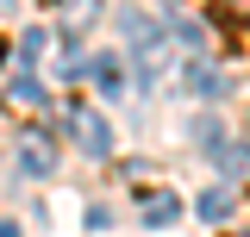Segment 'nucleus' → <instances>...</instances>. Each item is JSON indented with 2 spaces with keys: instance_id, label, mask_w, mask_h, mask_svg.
<instances>
[{
  "instance_id": "nucleus-1",
  "label": "nucleus",
  "mask_w": 250,
  "mask_h": 237,
  "mask_svg": "<svg viewBox=\"0 0 250 237\" xmlns=\"http://www.w3.org/2000/svg\"><path fill=\"white\" fill-rule=\"evenodd\" d=\"M62 125H69V138L88 150V156H106V150H113V125H106L100 113H88V106H69Z\"/></svg>"
},
{
  "instance_id": "nucleus-2",
  "label": "nucleus",
  "mask_w": 250,
  "mask_h": 237,
  "mask_svg": "<svg viewBox=\"0 0 250 237\" xmlns=\"http://www.w3.org/2000/svg\"><path fill=\"white\" fill-rule=\"evenodd\" d=\"M138 212H144V225H175L182 218V194L175 187H138Z\"/></svg>"
},
{
  "instance_id": "nucleus-3",
  "label": "nucleus",
  "mask_w": 250,
  "mask_h": 237,
  "mask_svg": "<svg viewBox=\"0 0 250 237\" xmlns=\"http://www.w3.org/2000/svg\"><path fill=\"white\" fill-rule=\"evenodd\" d=\"M19 169H25V175H50V169H57V144H50V138H44V131H25V138H19Z\"/></svg>"
},
{
  "instance_id": "nucleus-4",
  "label": "nucleus",
  "mask_w": 250,
  "mask_h": 237,
  "mask_svg": "<svg viewBox=\"0 0 250 237\" xmlns=\"http://www.w3.org/2000/svg\"><path fill=\"white\" fill-rule=\"evenodd\" d=\"M6 100L25 106V113H38V106H44V81H38V75H19V81L6 88Z\"/></svg>"
},
{
  "instance_id": "nucleus-5",
  "label": "nucleus",
  "mask_w": 250,
  "mask_h": 237,
  "mask_svg": "<svg viewBox=\"0 0 250 237\" xmlns=\"http://www.w3.org/2000/svg\"><path fill=\"white\" fill-rule=\"evenodd\" d=\"M88 75H94V81H100L106 94H119V88H125V75H119V57H94V62H88Z\"/></svg>"
},
{
  "instance_id": "nucleus-6",
  "label": "nucleus",
  "mask_w": 250,
  "mask_h": 237,
  "mask_svg": "<svg viewBox=\"0 0 250 237\" xmlns=\"http://www.w3.org/2000/svg\"><path fill=\"white\" fill-rule=\"evenodd\" d=\"M219 169H225L231 181H238V175H250V150H244V144H225V150H219Z\"/></svg>"
},
{
  "instance_id": "nucleus-7",
  "label": "nucleus",
  "mask_w": 250,
  "mask_h": 237,
  "mask_svg": "<svg viewBox=\"0 0 250 237\" xmlns=\"http://www.w3.org/2000/svg\"><path fill=\"white\" fill-rule=\"evenodd\" d=\"M194 206H200V218H225V212H231V194H225V187H207Z\"/></svg>"
},
{
  "instance_id": "nucleus-8",
  "label": "nucleus",
  "mask_w": 250,
  "mask_h": 237,
  "mask_svg": "<svg viewBox=\"0 0 250 237\" xmlns=\"http://www.w3.org/2000/svg\"><path fill=\"white\" fill-rule=\"evenodd\" d=\"M219 19H238V25H250V0H219Z\"/></svg>"
},
{
  "instance_id": "nucleus-9",
  "label": "nucleus",
  "mask_w": 250,
  "mask_h": 237,
  "mask_svg": "<svg viewBox=\"0 0 250 237\" xmlns=\"http://www.w3.org/2000/svg\"><path fill=\"white\" fill-rule=\"evenodd\" d=\"M0 237H19V225H13V218H0Z\"/></svg>"
},
{
  "instance_id": "nucleus-10",
  "label": "nucleus",
  "mask_w": 250,
  "mask_h": 237,
  "mask_svg": "<svg viewBox=\"0 0 250 237\" xmlns=\"http://www.w3.org/2000/svg\"><path fill=\"white\" fill-rule=\"evenodd\" d=\"M225 237H250V225H238V231H225Z\"/></svg>"
},
{
  "instance_id": "nucleus-11",
  "label": "nucleus",
  "mask_w": 250,
  "mask_h": 237,
  "mask_svg": "<svg viewBox=\"0 0 250 237\" xmlns=\"http://www.w3.org/2000/svg\"><path fill=\"white\" fill-rule=\"evenodd\" d=\"M0 57H6V44H0Z\"/></svg>"
}]
</instances>
